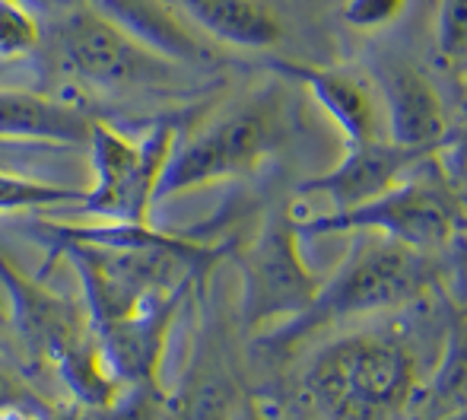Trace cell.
Wrapping results in <instances>:
<instances>
[{
  "label": "cell",
  "instance_id": "cell-3",
  "mask_svg": "<svg viewBox=\"0 0 467 420\" xmlns=\"http://www.w3.org/2000/svg\"><path fill=\"white\" fill-rule=\"evenodd\" d=\"M426 166H420L398 188H391L381 198L366 201L359 207L331 210V214L306 216V220H296L293 216L296 233L302 239L331 233H375L400 242L407 248H417L423 255L445 252L458 239V233H462L458 188L445 185V179L423 175Z\"/></svg>",
  "mask_w": 467,
  "mask_h": 420
},
{
  "label": "cell",
  "instance_id": "cell-7",
  "mask_svg": "<svg viewBox=\"0 0 467 420\" xmlns=\"http://www.w3.org/2000/svg\"><path fill=\"white\" fill-rule=\"evenodd\" d=\"M61 58L70 74L102 89L153 87V83H169L179 74V64L143 48L96 6L77 10L64 23Z\"/></svg>",
  "mask_w": 467,
  "mask_h": 420
},
{
  "label": "cell",
  "instance_id": "cell-16",
  "mask_svg": "<svg viewBox=\"0 0 467 420\" xmlns=\"http://www.w3.org/2000/svg\"><path fill=\"white\" fill-rule=\"evenodd\" d=\"M413 408H420L430 417H442L467 408V321L449 331L432 385L417 398Z\"/></svg>",
  "mask_w": 467,
  "mask_h": 420
},
{
  "label": "cell",
  "instance_id": "cell-10",
  "mask_svg": "<svg viewBox=\"0 0 467 420\" xmlns=\"http://www.w3.org/2000/svg\"><path fill=\"white\" fill-rule=\"evenodd\" d=\"M274 70L299 80L302 87H308L315 102L334 118L347 147L381 141V121H385L381 102L359 77L344 74V70H334V68H318V64H299V61H277Z\"/></svg>",
  "mask_w": 467,
  "mask_h": 420
},
{
  "label": "cell",
  "instance_id": "cell-23",
  "mask_svg": "<svg viewBox=\"0 0 467 420\" xmlns=\"http://www.w3.org/2000/svg\"><path fill=\"white\" fill-rule=\"evenodd\" d=\"M0 420H36V417L23 408H6V411H0Z\"/></svg>",
  "mask_w": 467,
  "mask_h": 420
},
{
  "label": "cell",
  "instance_id": "cell-12",
  "mask_svg": "<svg viewBox=\"0 0 467 420\" xmlns=\"http://www.w3.org/2000/svg\"><path fill=\"white\" fill-rule=\"evenodd\" d=\"M96 10H102L134 42H140L143 48L166 61L191 64V68H203L213 61L203 38L185 26L179 10L169 6L166 0H96Z\"/></svg>",
  "mask_w": 467,
  "mask_h": 420
},
{
  "label": "cell",
  "instance_id": "cell-18",
  "mask_svg": "<svg viewBox=\"0 0 467 420\" xmlns=\"http://www.w3.org/2000/svg\"><path fill=\"white\" fill-rule=\"evenodd\" d=\"M87 192L80 188H64L51 185V182L26 179V175L0 173V214L10 210H32V207H80Z\"/></svg>",
  "mask_w": 467,
  "mask_h": 420
},
{
  "label": "cell",
  "instance_id": "cell-15",
  "mask_svg": "<svg viewBox=\"0 0 467 420\" xmlns=\"http://www.w3.org/2000/svg\"><path fill=\"white\" fill-rule=\"evenodd\" d=\"M188 19L207 36L235 48H274L283 23L267 0H179Z\"/></svg>",
  "mask_w": 467,
  "mask_h": 420
},
{
  "label": "cell",
  "instance_id": "cell-6",
  "mask_svg": "<svg viewBox=\"0 0 467 420\" xmlns=\"http://www.w3.org/2000/svg\"><path fill=\"white\" fill-rule=\"evenodd\" d=\"M242 278H245L242 319L254 331L265 325L277 328V321L283 325L306 312L325 284L318 274L308 271L302 258V236L296 233L293 216L286 214H274L265 220L242 258Z\"/></svg>",
  "mask_w": 467,
  "mask_h": 420
},
{
  "label": "cell",
  "instance_id": "cell-13",
  "mask_svg": "<svg viewBox=\"0 0 467 420\" xmlns=\"http://www.w3.org/2000/svg\"><path fill=\"white\" fill-rule=\"evenodd\" d=\"M182 299L185 297L172 299L150 315H140V319H128L93 331L96 347L111 376L128 379V383H150L156 376V366H160L162 347H166L169 328H172Z\"/></svg>",
  "mask_w": 467,
  "mask_h": 420
},
{
  "label": "cell",
  "instance_id": "cell-2",
  "mask_svg": "<svg viewBox=\"0 0 467 420\" xmlns=\"http://www.w3.org/2000/svg\"><path fill=\"white\" fill-rule=\"evenodd\" d=\"M306 389L337 420H385L420 398L410 351L379 334H350L327 344L308 366Z\"/></svg>",
  "mask_w": 467,
  "mask_h": 420
},
{
  "label": "cell",
  "instance_id": "cell-19",
  "mask_svg": "<svg viewBox=\"0 0 467 420\" xmlns=\"http://www.w3.org/2000/svg\"><path fill=\"white\" fill-rule=\"evenodd\" d=\"M42 26L19 0H0V61H13L38 48Z\"/></svg>",
  "mask_w": 467,
  "mask_h": 420
},
{
  "label": "cell",
  "instance_id": "cell-17",
  "mask_svg": "<svg viewBox=\"0 0 467 420\" xmlns=\"http://www.w3.org/2000/svg\"><path fill=\"white\" fill-rule=\"evenodd\" d=\"M55 363H57V370H61L64 383L70 385V392H74L80 402L93 404V408H109L111 398H115L118 379L109 373L96 341H83V338L74 341L70 347H64Z\"/></svg>",
  "mask_w": 467,
  "mask_h": 420
},
{
  "label": "cell",
  "instance_id": "cell-1",
  "mask_svg": "<svg viewBox=\"0 0 467 420\" xmlns=\"http://www.w3.org/2000/svg\"><path fill=\"white\" fill-rule=\"evenodd\" d=\"M432 284H436L432 255L407 248L385 236L363 233L344 265L321 284L312 306L296 319L271 328V334L261 344H267L271 351H289L327 325L334 328L340 321L413 303Z\"/></svg>",
  "mask_w": 467,
  "mask_h": 420
},
{
  "label": "cell",
  "instance_id": "cell-9",
  "mask_svg": "<svg viewBox=\"0 0 467 420\" xmlns=\"http://www.w3.org/2000/svg\"><path fill=\"white\" fill-rule=\"evenodd\" d=\"M379 102L388 141L417 150H442L449 115L439 89L413 64L388 58L379 68Z\"/></svg>",
  "mask_w": 467,
  "mask_h": 420
},
{
  "label": "cell",
  "instance_id": "cell-8",
  "mask_svg": "<svg viewBox=\"0 0 467 420\" xmlns=\"http://www.w3.org/2000/svg\"><path fill=\"white\" fill-rule=\"evenodd\" d=\"M439 150L400 147V143H391L388 137L369 143H353V147H347L344 160L337 166L302 182L299 194H306V198H325L331 210H350L366 205V201L381 198L391 188H398L400 182L410 179Z\"/></svg>",
  "mask_w": 467,
  "mask_h": 420
},
{
  "label": "cell",
  "instance_id": "cell-5",
  "mask_svg": "<svg viewBox=\"0 0 467 420\" xmlns=\"http://www.w3.org/2000/svg\"><path fill=\"white\" fill-rule=\"evenodd\" d=\"M89 143H93L96 188H89L83 205L74 210L96 220L147 223L160 175L179 143V131L172 124H156L147 141L134 143L111 124H93Z\"/></svg>",
  "mask_w": 467,
  "mask_h": 420
},
{
  "label": "cell",
  "instance_id": "cell-20",
  "mask_svg": "<svg viewBox=\"0 0 467 420\" xmlns=\"http://www.w3.org/2000/svg\"><path fill=\"white\" fill-rule=\"evenodd\" d=\"M436 51L451 70H467V0H439Z\"/></svg>",
  "mask_w": 467,
  "mask_h": 420
},
{
  "label": "cell",
  "instance_id": "cell-22",
  "mask_svg": "<svg viewBox=\"0 0 467 420\" xmlns=\"http://www.w3.org/2000/svg\"><path fill=\"white\" fill-rule=\"evenodd\" d=\"M29 402V392L19 389V383L10 376V373L0 370V411L6 408H23V404Z\"/></svg>",
  "mask_w": 467,
  "mask_h": 420
},
{
  "label": "cell",
  "instance_id": "cell-25",
  "mask_svg": "<svg viewBox=\"0 0 467 420\" xmlns=\"http://www.w3.org/2000/svg\"><path fill=\"white\" fill-rule=\"evenodd\" d=\"M233 420H265V417H261V415H258V411H254V408H242L239 415H235Z\"/></svg>",
  "mask_w": 467,
  "mask_h": 420
},
{
  "label": "cell",
  "instance_id": "cell-4",
  "mask_svg": "<svg viewBox=\"0 0 467 420\" xmlns=\"http://www.w3.org/2000/svg\"><path fill=\"white\" fill-rule=\"evenodd\" d=\"M280 134L277 111L267 100H248L216 115L185 143H175L156 185L153 207L194 188L242 179L271 156Z\"/></svg>",
  "mask_w": 467,
  "mask_h": 420
},
{
  "label": "cell",
  "instance_id": "cell-11",
  "mask_svg": "<svg viewBox=\"0 0 467 420\" xmlns=\"http://www.w3.org/2000/svg\"><path fill=\"white\" fill-rule=\"evenodd\" d=\"M0 287L10 297L13 325H16L19 338L26 341V347L32 353L57 360L64 347L80 341L74 310L61 297L45 290L38 280L23 278L16 271V265L4 258V252H0Z\"/></svg>",
  "mask_w": 467,
  "mask_h": 420
},
{
  "label": "cell",
  "instance_id": "cell-14",
  "mask_svg": "<svg viewBox=\"0 0 467 420\" xmlns=\"http://www.w3.org/2000/svg\"><path fill=\"white\" fill-rule=\"evenodd\" d=\"M93 124L83 111L48 96L0 89V141L83 143L93 134Z\"/></svg>",
  "mask_w": 467,
  "mask_h": 420
},
{
  "label": "cell",
  "instance_id": "cell-21",
  "mask_svg": "<svg viewBox=\"0 0 467 420\" xmlns=\"http://www.w3.org/2000/svg\"><path fill=\"white\" fill-rule=\"evenodd\" d=\"M407 0H344L340 6V16L347 26L359 32H372V29H385L394 19L404 13Z\"/></svg>",
  "mask_w": 467,
  "mask_h": 420
},
{
  "label": "cell",
  "instance_id": "cell-24",
  "mask_svg": "<svg viewBox=\"0 0 467 420\" xmlns=\"http://www.w3.org/2000/svg\"><path fill=\"white\" fill-rule=\"evenodd\" d=\"M458 205H462V229L467 233V185L458 188Z\"/></svg>",
  "mask_w": 467,
  "mask_h": 420
}]
</instances>
